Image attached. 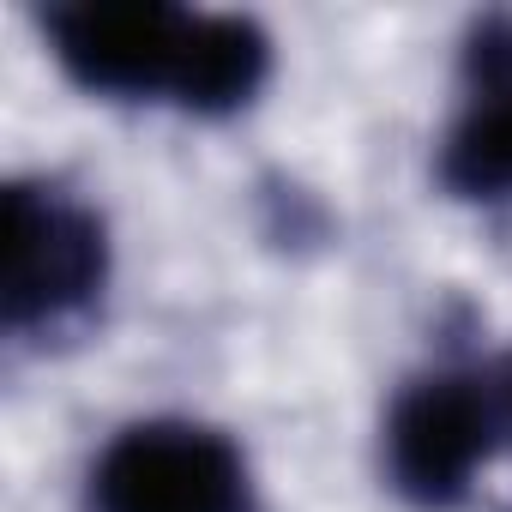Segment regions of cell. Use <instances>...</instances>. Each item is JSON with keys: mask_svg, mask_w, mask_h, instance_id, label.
Wrapping results in <instances>:
<instances>
[{"mask_svg": "<svg viewBox=\"0 0 512 512\" xmlns=\"http://www.w3.org/2000/svg\"><path fill=\"white\" fill-rule=\"evenodd\" d=\"M55 61L73 85L121 103H175L187 115H235L272 73V37L235 13H187L163 0H85L43 13Z\"/></svg>", "mask_w": 512, "mask_h": 512, "instance_id": "obj_1", "label": "cell"}, {"mask_svg": "<svg viewBox=\"0 0 512 512\" xmlns=\"http://www.w3.org/2000/svg\"><path fill=\"white\" fill-rule=\"evenodd\" d=\"M109 284V235L103 217L55 181L7 187V290L0 326L13 338L79 326Z\"/></svg>", "mask_w": 512, "mask_h": 512, "instance_id": "obj_2", "label": "cell"}, {"mask_svg": "<svg viewBox=\"0 0 512 512\" xmlns=\"http://www.w3.org/2000/svg\"><path fill=\"white\" fill-rule=\"evenodd\" d=\"M500 440H512V398L500 362L428 374L404 386L386 416V476L410 506L446 512L470 494V476Z\"/></svg>", "mask_w": 512, "mask_h": 512, "instance_id": "obj_3", "label": "cell"}, {"mask_svg": "<svg viewBox=\"0 0 512 512\" xmlns=\"http://www.w3.org/2000/svg\"><path fill=\"white\" fill-rule=\"evenodd\" d=\"M91 512H253L247 458L205 422H133L91 470Z\"/></svg>", "mask_w": 512, "mask_h": 512, "instance_id": "obj_4", "label": "cell"}, {"mask_svg": "<svg viewBox=\"0 0 512 512\" xmlns=\"http://www.w3.org/2000/svg\"><path fill=\"white\" fill-rule=\"evenodd\" d=\"M464 91V115L440 151V181L458 199H512V19H482L470 31Z\"/></svg>", "mask_w": 512, "mask_h": 512, "instance_id": "obj_5", "label": "cell"}]
</instances>
